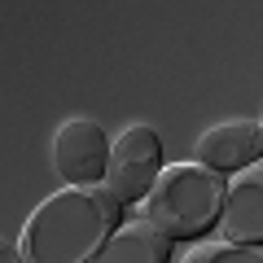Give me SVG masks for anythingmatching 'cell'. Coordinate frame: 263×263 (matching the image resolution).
Listing matches in <instances>:
<instances>
[{
    "label": "cell",
    "instance_id": "obj_1",
    "mask_svg": "<svg viewBox=\"0 0 263 263\" xmlns=\"http://www.w3.org/2000/svg\"><path fill=\"white\" fill-rule=\"evenodd\" d=\"M119 193L105 180L97 184H66L35 202L18 233V250L27 263H88L119 228Z\"/></svg>",
    "mask_w": 263,
    "mask_h": 263
},
{
    "label": "cell",
    "instance_id": "obj_2",
    "mask_svg": "<svg viewBox=\"0 0 263 263\" xmlns=\"http://www.w3.org/2000/svg\"><path fill=\"white\" fill-rule=\"evenodd\" d=\"M224 171L206 167V162H162L158 180L149 184V193L136 202L141 219H149L154 228L176 241V237H202L206 228L219 224L224 211Z\"/></svg>",
    "mask_w": 263,
    "mask_h": 263
},
{
    "label": "cell",
    "instance_id": "obj_3",
    "mask_svg": "<svg viewBox=\"0 0 263 263\" xmlns=\"http://www.w3.org/2000/svg\"><path fill=\"white\" fill-rule=\"evenodd\" d=\"M162 171V145L149 123H127L110 141V162H105V184L119 193V202H141L149 184Z\"/></svg>",
    "mask_w": 263,
    "mask_h": 263
},
{
    "label": "cell",
    "instance_id": "obj_4",
    "mask_svg": "<svg viewBox=\"0 0 263 263\" xmlns=\"http://www.w3.org/2000/svg\"><path fill=\"white\" fill-rule=\"evenodd\" d=\"M48 158H53V171L66 180V184H97L105 180V162H110V141L97 119H75L57 123L53 145H48Z\"/></svg>",
    "mask_w": 263,
    "mask_h": 263
},
{
    "label": "cell",
    "instance_id": "obj_5",
    "mask_svg": "<svg viewBox=\"0 0 263 263\" xmlns=\"http://www.w3.org/2000/svg\"><path fill=\"white\" fill-rule=\"evenodd\" d=\"M219 237L228 241H263V158L233 171L224 189V211H219Z\"/></svg>",
    "mask_w": 263,
    "mask_h": 263
},
{
    "label": "cell",
    "instance_id": "obj_6",
    "mask_svg": "<svg viewBox=\"0 0 263 263\" xmlns=\"http://www.w3.org/2000/svg\"><path fill=\"white\" fill-rule=\"evenodd\" d=\"M193 158L215 171H241L263 158V127L254 119H219L193 141Z\"/></svg>",
    "mask_w": 263,
    "mask_h": 263
},
{
    "label": "cell",
    "instance_id": "obj_7",
    "mask_svg": "<svg viewBox=\"0 0 263 263\" xmlns=\"http://www.w3.org/2000/svg\"><path fill=\"white\" fill-rule=\"evenodd\" d=\"M167 254H171V237L136 215L114 228L88 263H167Z\"/></svg>",
    "mask_w": 263,
    "mask_h": 263
},
{
    "label": "cell",
    "instance_id": "obj_8",
    "mask_svg": "<svg viewBox=\"0 0 263 263\" xmlns=\"http://www.w3.org/2000/svg\"><path fill=\"white\" fill-rule=\"evenodd\" d=\"M180 263H263V250L250 241H228V237H206V241H193Z\"/></svg>",
    "mask_w": 263,
    "mask_h": 263
},
{
    "label": "cell",
    "instance_id": "obj_9",
    "mask_svg": "<svg viewBox=\"0 0 263 263\" xmlns=\"http://www.w3.org/2000/svg\"><path fill=\"white\" fill-rule=\"evenodd\" d=\"M0 263H27V254L18 250V241H13V246L5 241V246H0Z\"/></svg>",
    "mask_w": 263,
    "mask_h": 263
},
{
    "label": "cell",
    "instance_id": "obj_10",
    "mask_svg": "<svg viewBox=\"0 0 263 263\" xmlns=\"http://www.w3.org/2000/svg\"><path fill=\"white\" fill-rule=\"evenodd\" d=\"M259 127H263V114H259Z\"/></svg>",
    "mask_w": 263,
    "mask_h": 263
}]
</instances>
